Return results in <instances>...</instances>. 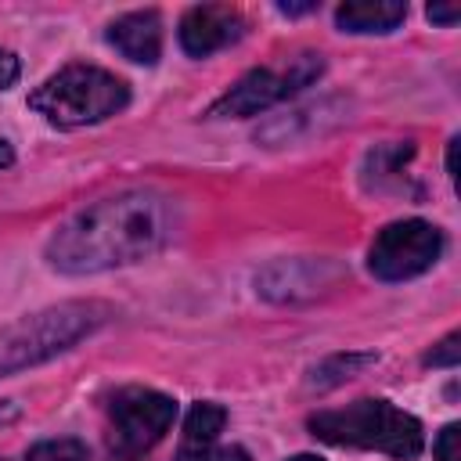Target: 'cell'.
Returning <instances> with one entry per match:
<instances>
[{
	"label": "cell",
	"mask_w": 461,
	"mask_h": 461,
	"mask_svg": "<svg viewBox=\"0 0 461 461\" xmlns=\"http://www.w3.org/2000/svg\"><path fill=\"white\" fill-rule=\"evenodd\" d=\"M173 234V198L158 191H122L65 220L47 241V259L61 274H101L155 256Z\"/></svg>",
	"instance_id": "1"
},
{
	"label": "cell",
	"mask_w": 461,
	"mask_h": 461,
	"mask_svg": "<svg viewBox=\"0 0 461 461\" xmlns=\"http://www.w3.org/2000/svg\"><path fill=\"white\" fill-rule=\"evenodd\" d=\"M310 432L331 447L378 450L396 461H414L425 447V429L414 414L400 411L389 400H357L346 407L310 414Z\"/></svg>",
	"instance_id": "2"
},
{
	"label": "cell",
	"mask_w": 461,
	"mask_h": 461,
	"mask_svg": "<svg viewBox=\"0 0 461 461\" xmlns=\"http://www.w3.org/2000/svg\"><path fill=\"white\" fill-rule=\"evenodd\" d=\"M108 317L112 310L90 299V303H58L40 313H25L11 324H0V378L72 349Z\"/></svg>",
	"instance_id": "3"
},
{
	"label": "cell",
	"mask_w": 461,
	"mask_h": 461,
	"mask_svg": "<svg viewBox=\"0 0 461 461\" xmlns=\"http://www.w3.org/2000/svg\"><path fill=\"white\" fill-rule=\"evenodd\" d=\"M29 104L50 126L76 130V126L104 122L115 112H122L130 104V86H126V79H119L108 68H97V65H65L61 72H54L50 79H43L29 94Z\"/></svg>",
	"instance_id": "4"
},
{
	"label": "cell",
	"mask_w": 461,
	"mask_h": 461,
	"mask_svg": "<svg viewBox=\"0 0 461 461\" xmlns=\"http://www.w3.org/2000/svg\"><path fill=\"white\" fill-rule=\"evenodd\" d=\"M176 418V400L155 389H119L108 403V447L112 457L119 461H137L148 454L173 425Z\"/></svg>",
	"instance_id": "5"
},
{
	"label": "cell",
	"mask_w": 461,
	"mask_h": 461,
	"mask_svg": "<svg viewBox=\"0 0 461 461\" xmlns=\"http://www.w3.org/2000/svg\"><path fill=\"white\" fill-rule=\"evenodd\" d=\"M321 68H324L321 54H295L281 68H252L209 108V115H216V119L259 115V112L274 108L277 101H288L292 94L310 86L321 76Z\"/></svg>",
	"instance_id": "6"
},
{
	"label": "cell",
	"mask_w": 461,
	"mask_h": 461,
	"mask_svg": "<svg viewBox=\"0 0 461 461\" xmlns=\"http://www.w3.org/2000/svg\"><path fill=\"white\" fill-rule=\"evenodd\" d=\"M443 252V234L429 220H396L378 230L367 252V267L378 281H407L425 274Z\"/></svg>",
	"instance_id": "7"
},
{
	"label": "cell",
	"mask_w": 461,
	"mask_h": 461,
	"mask_svg": "<svg viewBox=\"0 0 461 461\" xmlns=\"http://www.w3.org/2000/svg\"><path fill=\"white\" fill-rule=\"evenodd\" d=\"M245 36V18L227 4H198L180 18V47L191 58H209Z\"/></svg>",
	"instance_id": "8"
},
{
	"label": "cell",
	"mask_w": 461,
	"mask_h": 461,
	"mask_svg": "<svg viewBox=\"0 0 461 461\" xmlns=\"http://www.w3.org/2000/svg\"><path fill=\"white\" fill-rule=\"evenodd\" d=\"M108 43L137 65H155L162 54V22L155 11H130L108 25Z\"/></svg>",
	"instance_id": "9"
},
{
	"label": "cell",
	"mask_w": 461,
	"mask_h": 461,
	"mask_svg": "<svg viewBox=\"0 0 461 461\" xmlns=\"http://www.w3.org/2000/svg\"><path fill=\"white\" fill-rule=\"evenodd\" d=\"M407 18V4L400 0H349L335 7V22L342 32H393Z\"/></svg>",
	"instance_id": "10"
},
{
	"label": "cell",
	"mask_w": 461,
	"mask_h": 461,
	"mask_svg": "<svg viewBox=\"0 0 461 461\" xmlns=\"http://www.w3.org/2000/svg\"><path fill=\"white\" fill-rule=\"evenodd\" d=\"M227 411L212 400H202L187 411L184 421V436H180V461H198L202 454H209L216 447V436L223 432Z\"/></svg>",
	"instance_id": "11"
},
{
	"label": "cell",
	"mask_w": 461,
	"mask_h": 461,
	"mask_svg": "<svg viewBox=\"0 0 461 461\" xmlns=\"http://www.w3.org/2000/svg\"><path fill=\"white\" fill-rule=\"evenodd\" d=\"M371 364H375V353H339V357L324 360L321 367H313L310 385H313V389H331V385H339V382L360 375V371L371 367Z\"/></svg>",
	"instance_id": "12"
},
{
	"label": "cell",
	"mask_w": 461,
	"mask_h": 461,
	"mask_svg": "<svg viewBox=\"0 0 461 461\" xmlns=\"http://www.w3.org/2000/svg\"><path fill=\"white\" fill-rule=\"evenodd\" d=\"M25 461H86V447L72 436H61V439H43L36 447H29Z\"/></svg>",
	"instance_id": "13"
},
{
	"label": "cell",
	"mask_w": 461,
	"mask_h": 461,
	"mask_svg": "<svg viewBox=\"0 0 461 461\" xmlns=\"http://www.w3.org/2000/svg\"><path fill=\"white\" fill-rule=\"evenodd\" d=\"M432 454H436V461H461V429H457V425H447V429L436 436Z\"/></svg>",
	"instance_id": "14"
},
{
	"label": "cell",
	"mask_w": 461,
	"mask_h": 461,
	"mask_svg": "<svg viewBox=\"0 0 461 461\" xmlns=\"http://www.w3.org/2000/svg\"><path fill=\"white\" fill-rule=\"evenodd\" d=\"M457 342H461L457 335H447L432 353H425V364H432V367H454L457 357H461V346Z\"/></svg>",
	"instance_id": "15"
},
{
	"label": "cell",
	"mask_w": 461,
	"mask_h": 461,
	"mask_svg": "<svg viewBox=\"0 0 461 461\" xmlns=\"http://www.w3.org/2000/svg\"><path fill=\"white\" fill-rule=\"evenodd\" d=\"M14 79H18V58L0 47V90L14 86Z\"/></svg>",
	"instance_id": "16"
},
{
	"label": "cell",
	"mask_w": 461,
	"mask_h": 461,
	"mask_svg": "<svg viewBox=\"0 0 461 461\" xmlns=\"http://www.w3.org/2000/svg\"><path fill=\"white\" fill-rule=\"evenodd\" d=\"M198 461H249V454L241 447H212L209 454H202Z\"/></svg>",
	"instance_id": "17"
},
{
	"label": "cell",
	"mask_w": 461,
	"mask_h": 461,
	"mask_svg": "<svg viewBox=\"0 0 461 461\" xmlns=\"http://www.w3.org/2000/svg\"><path fill=\"white\" fill-rule=\"evenodd\" d=\"M429 18L439 22V25H454V22L461 18V7H457V4H447V7H443V4H432V7H429Z\"/></svg>",
	"instance_id": "18"
},
{
	"label": "cell",
	"mask_w": 461,
	"mask_h": 461,
	"mask_svg": "<svg viewBox=\"0 0 461 461\" xmlns=\"http://www.w3.org/2000/svg\"><path fill=\"white\" fill-rule=\"evenodd\" d=\"M277 11L281 14H310V11H317V4H277Z\"/></svg>",
	"instance_id": "19"
},
{
	"label": "cell",
	"mask_w": 461,
	"mask_h": 461,
	"mask_svg": "<svg viewBox=\"0 0 461 461\" xmlns=\"http://www.w3.org/2000/svg\"><path fill=\"white\" fill-rule=\"evenodd\" d=\"M11 162H14V151L7 140H0V166H11Z\"/></svg>",
	"instance_id": "20"
},
{
	"label": "cell",
	"mask_w": 461,
	"mask_h": 461,
	"mask_svg": "<svg viewBox=\"0 0 461 461\" xmlns=\"http://www.w3.org/2000/svg\"><path fill=\"white\" fill-rule=\"evenodd\" d=\"M288 461H321L317 454H295V457H288Z\"/></svg>",
	"instance_id": "21"
}]
</instances>
